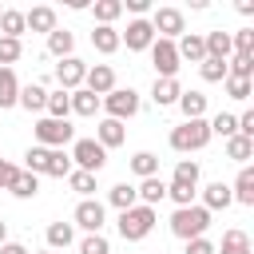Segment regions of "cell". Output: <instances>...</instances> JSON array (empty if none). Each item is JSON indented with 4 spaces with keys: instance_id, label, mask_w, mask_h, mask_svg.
I'll list each match as a JSON object with an SVG mask.
<instances>
[{
    "instance_id": "obj_41",
    "label": "cell",
    "mask_w": 254,
    "mask_h": 254,
    "mask_svg": "<svg viewBox=\"0 0 254 254\" xmlns=\"http://www.w3.org/2000/svg\"><path fill=\"white\" fill-rule=\"evenodd\" d=\"M167 198L179 206H194V187H183V183H167Z\"/></svg>"
},
{
    "instance_id": "obj_54",
    "label": "cell",
    "mask_w": 254,
    "mask_h": 254,
    "mask_svg": "<svg viewBox=\"0 0 254 254\" xmlns=\"http://www.w3.org/2000/svg\"><path fill=\"white\" fill-rule=\"evenodd\" d=\"M0 12H4V8H0Z\"/></svg>"
},
{
    "instance_id": "obj_36",
    "label": "cell",
    "mask_w": 254,
    "mask_h": 254,
    "mask_svg": "<svg viewBox=\"0 0 254 254\" xmlns=\"http://www.w3.org/2000/svg\"><path fill=\"white\" fill-rule=\"evenodd\" d=\"M171 183L198 187V163H194V159H179V163H175V179H171Z\"/></svg>"
},
{
    "instance_id": "obj_9",
    "label": "cell",
    "mask_w": 254,
    "mask_h": 254,
    "mask_svg": "<svg viewBox=\"0 0 254 254\" xmlns=\"http://www.w3.org/2000/svg\"><path fill=\"white\" fill-rule=\"evenodd\" d=\"M119 44H127L131 52H147V48L155 44V28H151V20H131L127 32H119Z\"/></svg>"
},
{
    "instance_id": "obj_33",
    "label": "cell",
    "mask_w": 254,
    "mask_h": 254,
    "mask_svg": "<svg viewBox=\"0 0 254 254\" xmlns=\"http://www.w3.org/2000/svg\"><path fill=\"white\" fill-rule=\"evenodd\" d=\"M75 167H71V155H64V151H48V167H44V175H52V179H67Z\"/></svg>"
},
{
    "instance_id": "obj_49",
    "label": "cell",
    "mask_w": 254,
    "mask_h": 254,
    "mask_svg": "<svg viewBox=\"0 0 254 254\" xmlns=\"http://www.w3.org/2000/svg\"><path fill=\"white\" fill-rule=\"evenodd\" d=\"M16 171H20L16 163H8V159H0V187H4V190H8V183L16 179Z\"/></svg>"
},
{
    "instance_id": "obj_53",
    "label": "cell",
    "mask_w": 254,
    "mask_h": 254,
    "mask_svg": "<svg viewBox=\"0 0 254 254\" xmlns=\"http://www.w3.org/2000/svg\"><path fill=\"white\" fill-rule=\"evenodd\" d=\"M40 254H52V250H40Z\"/></svg>"
},
{
    "instance_id": "obj_50",
    "label": "cell",
    "mask_w": 254,
    "mask_h": 254,
    "mask_svg": "<svg viewBox=\"0 0 254 254\" xmlns=\"http://www.w3.org/2000/svg\"><path fill=\"white\" fill-rule=\"evenodd\" d=\"M123 8H131V12H135V20H143V12L151 8V0H127Z\"/></svg>"
},
{
    "instance_id": "obj_8",
    "label": "cell",
    "mask_w": 254,
    "mask_h": 254,
    "mask_svg": "<svg viewBox=\"0 0 254 254\" xmlns=\"http://www.w3.org/2000/svg\"><path fill=\"white\" fill-rule=\"evenodd\" d=\"M151 28H155V40H175V36H183V32H187V28H183V12H179V8H155Z\"/></svg>"
},
{
    "instance_id": "obj_34",
    "label": "cell",
    "mask_w": 254,
    "mask_h": 254,
    "mask_svg": "<svg viewBox=\"0 0 254 254\" xmlns=\"http://www.w3.org/2000/svg\"><path fill=\"white\" fill-rule=\"evenodd\" d=\"M95 20L103 24V28H111V20H119L123 16V0H95Z\"/></svg>"
},
{
    "instance_id": "obj_20",
    "label": "cell",
    "mask_w": 254,
    "mask_h": 254,
    "mask_svg": "<svg viewBox=\"0 0 254 254\" xmlns=\"http://www.w3.org/2000/svg\"><path fill=\"white\" fill-rule=\"evenodd\" d=\"M179 95H183L179 79H155V87H151V99H155L159 107H171V103H179Z\"/></svg>"
},
{
    "instance_id": "obj_23",
    "label": "cell",
    "mask_w": 254,
    "mask_h": 254,
    "mask_svg": "<svg viewBox=\"0 0 254 254\" xmlns=\"http://www.w3.org/2000/svg\"><path fill=\"white\" fill-rule=\"evenodd\" d=\"M107 198H111V206L123 214V210H131V206H139V194H135V187L131 183H115L111 190H107Z\"/></svg>"
},
{
    "instance_id": "obj_14",
    "label": "cell",
    "mask_w": 254,
    "mask_h": 254,
    "mask_svg": "<svg viewBox=\"0 0 254 254\" xmlns=\"http://www.w3.org/2000/svg\"><path fill=\"white\" fill-rule=\"evenodd\" d=\"M135 194H139V206H155V202L167 198V183H163L159 175H151V179H143V183L135 187Z\"/></svg>"
},
{
    "instance_id": "obj_47",
    "label": "cell",
    "mask_w": 254,
    "mask_h": 254,
    "mask_svg": "<svg viewBox=\"0 0 254 254\" xmlns=\"http://www.w3.org/2000/svg\"><path fill=\"white\" fill-rule=\"evenodd\" d=\"M222 83H226V95H230V99H250V79H234V75H226Z\"/></svg>"
},
{
    "instance_id": "obj_44",
    "label": "cell",
    "mask_w": 254,
    "mask_h": 254,
    "mask_svg": "<svg viewBox=\"0 0 254 254\" xmlns=\"http://www.w3.org/2000/svg\"><path fill=\"white\" fill-rule=\"evenodd\" d=\"M28 167L24 171H32V175H44V167H48V147H28Z\"/></svg>"
},
{
    "instance_id": "obj_42",
    "label": "cell",
    "mask_w": 254,
    "mask_h": 254,
    "mask_svg": "<svg viewBox=\"0 0 254 254\" xmlns=\"http://www.w3.org/2000/svg\"><path fill=\"white\" fill-rule=\"evenodd\" d=\"M20 40H8V36H0V67H12L16 60H20Z\"/></svg>"
},
{
    "instance_id": "obj_11",
    "label": "cell",
    "mask_w": 254,
    "mask_h": 254,
    "mask_svg": "<svg viewBox=\"0 0 254 254\" xmlns=\"http://www.w3.org/2000/svg\"><path fill=\"white\" fill-rule=\"evenodd\" d=\"M75 226H83L87 234H99V230H103V202L83 198V202L75 206Z\"/></svg>"
},
{
    "instance_id": "obj_12",
    "label": "cell",
    "mask_w": 254,
    "mask_h": 254,
    "mask_svg": "<svg viewBox=\"0 0 254 254\" xmlns=\"http://www.w3.org/2000/svg\"><path fill=\"white\" fill-rule=\"evenodd\" d=\"M83 87H87L91 95H107V91H115V71H111L107 64H95V67H87Z\"/></svg>"
},
{
    "instance_id": "obj_1",
    "label": "cell",
    "mask_w": 254,
    "mask_h": 254,
    "mask_svg": "<svg viewBox=\"0 0 254 254\" xmlns=\"http://www.w3.org/2000/svg\"><path fill=\"white\" fill-rule=\"evenodd\" d=\"M206 226H210V210L206 206H179L171 214V234L190 242V238H206Z\"/></svg>"
},
{
    "instance_id": "obj_31",
    "label": "cell",
    "mask_w": 254,
    "mask_h": 254,
    "mask_svg": "<svg viewBox=\"0 0 254 254\" xmlns=\"http://www.w3.org/2000/svg\"><path fill=\"white\" fill-rule=\"evenodd\" d=\"M20 107H28V111H44V103H48V91L40 87V83H28V87H20V99H16Z\"/></svg>"
},
{
    "instance_id": "obj_18",
    "label": "cell",
    "mask_w": 254,
    "mask_h": 254,
    "mask_svg": "<svg viewBox=\"0 0 254 254\" xmlns=\"http://www.w3.org/2000/svg\"><path fill=\"white\" fill-rule=\"evenodd\" d=\"M16 99H20V79H16L12 67H0V111L16 107Z\"/></svg>"
},
{
    "instance_id": "obj_6",
    "label": "cell",
    "mask_w": 254,
    "mask_h": 254,
    "mask_svg": "<svg viewBox=\"0 0 254 254\" xmlns=\"http://www.w3.org/2000/svg\"><path fill=\"white\" fill-rule=\"evenodd\" d=\"M103 107H107V119H131L135 111H139V91H131V87H115V91H107L103 95Z\"/></svg>"
},
{
    "instance_id": "obj_25",
    "label": "cell",
    "mask_w": 254,
    "mask_h": 254,
    "mask_svg": "<svg viewBox=\"0 0 254 254\" xmlns=\"http://www.w3.org/2000/svg\"><path fill=\"white\" fill-rule=\"evenodd\" d=\"M28 28H24V12H16V8H4L0 12V36H8V40H20Z\"/></svg>"
},
{
    "instance_id": "obj_26",
    "label": "cell",
    "mask_w": 254,
    "mask_h": 254,
    "mask_svg": "<svg viewBox=\"0 0 254 254\" xmlns=\"http://www.w3.org/2000/svg\"><path fill=\"white\" fill-rule=\"evenodd\" d=\"M24 28H32V32H56V12L52 8H32V12H24Z\"/></svg>"
},
{
    "instance_id": "obj_17",
    "label": "cell",
    "mask_w": 254,
    "mask_h": 254,
    "mask_svg": "<svg viewBox=\"0 0 254 254\" xmlns=\"http://www.w3.org/2000/svg\"><path fill=\"white\" fill-rule=\"evenodd\" d=\"M214 254H250V234L246 230H226L222 242L214 246Z\"/></svg>"
},
{
    "instance_id": "obj_3",
    "label": "cell",
    "mask_w": 254,
    "mask_h": 254,
    "mask_svg": "<svg viewBox=\"0 0 254 254\" xmlns=\"http://www.w3.org/2000/svg\"><path fill=\"white\" fill-rule=\"evenodd\" d=\"M36 139H40V147H48V151H64L71 139H75V127L67 123V119H40L36 123Z\"/></svg>"
},
{
    "instance_id": "obj_35",
    "label": "cell",
    "mask_w": 254,
    "mask_h": 254,
    "mask_svg": "<svg viewBox=\"0 0 254 254\" xmlns=\"http://www.w3.org/2000/svg\"><path fill=\"white\" fill-rule=\"evenodd\" d=\"M44 111H48V119H67V115H71V99H67V91H52L48 103H44Z\"/></svg>"
},
{
    "instance_id": "obj_5",
    "label": "cell",
    "mask_w": 254,
    "mask_h": 254,
    "mask_svg": "<svg viewBox=\"0 0 254 254\" xmlns=\"http://www.w3.org/2000/svg\"><path fill=\"white\" fill-rule=\"evenodd\" d=\"M71 163H75V171L99 175L103 163H107V151H103L95 139H75V143H71Z\"/></svg>"
},
{
    "instance_id": "obj_16",
    "label": "cell",
    "mask_w": 254,
    "mask_h": 254,
    "mask_svg": "<svg viewBox=\"0 0 254 254\" xmlns=\"http://www.w3.org/2000/svg\"><path fill=\"white\" fill-rule=\"evenodd\" d=\"M230 198L242 202V206H254V171H250V167L238 171V179H234V187H230Z\"/></svg>"
},
{
    "instance_id": "obj_10",
    "label": "cell",
    "mask_w": 254,
    "mask_h": 254,
    "mask_svg": "<svg viewBox=\"0 0 254 254\" xmlns=\"http://www.w3.org/2000/svg\"><path fill=\"white\" fill-rule=\"evenodd\" d=\"M83 75H87V64H83L79 56H67V60H60V64H56L60 91H75V87L83 83Z\"/></svg>"
},
{
    "instance_id": "obj_13",
    "label": "cell",
    "mask_w": 254,
    "mask_h": 254,
    "mask_svg": "<svg viewBox=\"0 0 254 254\" xmlns=\"http://www.w3.org/2000/svg\"><path fill=\"white\" fill-rule=\"evenodd\" d=\"M175 52H179V64H183V60H190V64H202V60H206V44H202L198 32H183L179 44H175Z\"/></svg>"
},
{
    "instance_id": "obj_7",
    "label": "cell",
    "mask_w": 254,
    "mask_h": 254,
    "mask_svg": "<svg viewBox=\"0 0 254 254\" xmlns=\"http://www.w3.org/2000/svg\"><path fill=\"white\" fill-rule=\"evenodd\" d=\"M151 64H155L159 79H175V75H179V52H175V40H155V44H151Z\"/></svg>"
},
{
    "instance_id": "obj_45",
    "label": "cell",
    "mask_w": 254,
    "mask_h": 254,
    "mask_svg": "<svg viewBox=\"0 0 254 254\" xmlns=\"http://www.w3.org/2000/svg\"><path fill=\"white\" fill-rule=\"evenodd\" d=\"M67 183H71L75 194H91V190H95V175H87V171H71Z\"/></svg>"
},
{
    "instance_id": "obj_39",
    "label": "cell",
    "mask_w": 254,
    "mask_h": 254,
    "mask_svg": "<svg viewBox=\"0 0 254 254\" xmlns=\"http://www.w3.org/2000/svg\"><path fill=\"white\" fill-rule=\"evenodd\" d=\"M198 71H202L206 83H222V79H226V60H210V56H206V60L198 64Z\"/></svg>"
},
{
    "instance_id": "obj_32",
    "label": "cell",
    "mask_w": 254,
    "mask_h": 254,
    "mask_svg": "<svg viewBox=\"0 0 254 254\" xmlns=\"http://www.w3.org/2000/svg\"><path fill=\"white\" fill-rule=\"evenodd\" d=\"M250 155H254V139H246V135H230V139H226V159L246 163Z\"/></svg>"
},
{
    "instance_id": "obj_46",
    "label": "cell",
    "mask_w": 254,
    "mask_h": 254,
    "mask_svg": "<svg viewBox=\"0 0 254 254\" xmlns=\"http://www.w3.org/2000/svg\"><path fill=\"white\" fill-rule=\"evenodd\" d=\"M79 254H111V246H107L103 234H87V238L79 242Z\"/></svg>"
},
{
    "instance_id": "obj_28",
    "label": "cell",
    "mask_w": 254,
    "mask_h": 254,
    "mask_svg": "<svg viewBox=\"0 0 254 254\" xmlns=\"http://www.w3.org/2000/svg\"><path fill=\"white\" fill-rule=\"evenodd\" d=\"M67 99H71V111H75V115H95V111H99V95H91L87 87L67 91Z\"/></svg>"
},
{
    "instance_id": "obj_22",
    "label": "cell",
    "mask_w": 254,
    "mask_h": 254,
    "mask_svg": "<svg viewBox=\"0 0 254 254\" xmlns=\"http://www.w3.org/2000/svg\"><path fill=\"white\" fill-rule=\"evenodd\" d=\"M8 190H12L16 198H36V190H40V175H32V171H16V179L8 183Z\"/></svg>"
},
{
    "instance_id": "obj_4",
    "label": "cell",
    "mask_w": 254,
    "mask_h": 254,
    "mask_svg": "<svg viewBox=\"0 0 254 254\" xmlns=\"http://www.w3.org/2000/svg\"><path fill=\"white\" fill-rule=\"evenodd\" d=\"M151 226H155V206H131V210H123V214H119V234H123L127 242L147 238V234H151Z\"/></svg>"
},
{
    "instance_id": "obj_37",
    "label": "cell",
    "mask_w": 254,
    "mask_h": 254,
    "mask_svg": "<svg viewBox=\"0 0 254 254\" xmlns=\"http://www.w3.org/2000/svg\"><path fill=\"white\" fill-rule=\"evenodd\" d=\"M131 171H135L139 179H151V175H159V159H155L151 151H139V155L131 159Z\"/></svg>"
},
{
    "instance_id": "obj_2",
    "label": "cell",
    "mask_w": 254,
    "mask_h": 254,
    "mask_svg": "<svg viewBox=\"0 0 254 254\" xmlns=\"http://www.w3.org/2000/svg\"><path fill=\"white\" fill-rule=\"evenodd\" d=\"M210 143V127H206V119H183L175 131H171V147L179 151V155H187V151H202Z\"/></svg>"
},
{
    "instance_id": "obj_15",
    "label": "cell",
    "mask_w": 254,
    "mask_h": 254,
    "mask_svg": "<svg viewBox=\"0 0 254 254\" xmlns=\"http://www.w3.org/2000/svg\"><path fill=\"white\" fill-rule=\"evenodd\" d=\"M123 139H127V131H123L119 119H103V123L95 127V143H99L103 151H107V147H119Z\"/></svg>"
},
{
    "instance_id": "obj_52",
    "label": "cell",
    "mask_w": 254,
    "mask_h": 254,
    "mask_svg": "<svg viewBox=\"0 0 254 254\" xmlns=\"http://www.w3.org/2000/svg\"><path fill=\"white\" fill-rule=\"evenodd\" d=\"M4 242H8V222L0 218V246H4Z\"/></svg>"
},
{
    "instance_id": "obj_51",
    "label": "cell",
    "mask_w": 254,
    "mask_h": 254,
    "mask_svg": "<svg viewBox=\"0 0 254 254\" xmlns=\"http://www.w3.org/2000/svg\"><path fill=\"white\" fill-rule=\"evenodd\" d=\"M0 254H28V246H20V242H4Z\"/></svg>"
},
{
    "instance_id": "obj_40",
    "label": "cell",
    "mask_w": 254,
    "mask_h": 254,
    "mask_svg": "<svg viewBox=\"0 0 254 254\" xmlns=\"http://www.w3.org/2000/svg\"><path fill=\"white\" fill-rule=\"evenodd\" d=\"M206 127H210V135H222V139L238 135V127H234V115H230V111H218V115H214Z\"/></svg>"
},
{
    "instance_id": "obj_19",
    "label": "cell",
    "mask_w": 254,
    "mask_h": 254,
    "mask_svg": "<svg viewBox=\"0 0 254 254\" xmlns=\"http://www.w3.org/2000/svg\"><path fill=\"white\" fill-rule=\"evenodd\" d=\"M202 44H206V56H210V60H226V56L234 52L230 32H206V36H202Z\"/></svg>"
},
{
    "instance_id": "obj_27",
    "label": "cell",
    "mask_w": 254,
    "mask_h": 254,
    "mask_svg": "<svg viewBox=\"0 0 254 254\" xmlns=\"http://www.w3.org/2000/svg\"><path fill=\"white\" fill-rule=\"evenodd\" d=\"M71 48H75V36H71L67 28H56V32H48V52H52V56L67 60V56H71Z\"/></svg>"
},
{
    "instance_id": "obj_29",
    "label": "cell",
    "mask_w": 254,
    "mask_h": 254,
    "mask_svg": "<svg viewBox=\"0 0 254 254\" xmlns=\"http://www.w3.org/2000/svg\"><path fill=\"white\" fill-rule=\"evenodd\" d=\"M75 242V226L71 222H52L48 226V250H64Z\"/></svg>"
},
{
    "instance_id": "obj_38",
    "label": "cell",
    "mask_w": 254,
    "mask_h": 254,
    "mask_svg": "<svg viewBox=\"0 0 254 254\" xmlns=\"http://www.w3.org/2000/svg\"><path fill=\"white\" fill-rule=\"evenodd\" d=\"M250 71H254V56H238V52H234V60H226V75L250 79Z\"/></svg>"
},
{
    "instance_id": "obj_30",
    "label": "cell",
    "mask_w": 254,
    "mask_h": 254,
    "mask_svg": "<svg viewBox=\"0 0 254 254\" xmlns=\"http://www.w3.org/2000/svg\"><path fill=\"white\" fill-rule=\"evenodd\" d=\"M91 48H95V52H103V56H111V52L119 48V32H115V28H103V24H99V28L91 32Z\"/></svg>"
},
{
    "instance_id": "obj_48",
    "label": "cell",
    "mask_w": 254,
    "mask_h": 254,
    "mask_svg": "<svg viewBox=\"0 0 254 254\" xmlns=\"http://www.w3.org/2000/svg\"><path fill=\"white\" fill-rule=\"evenodd\" d=\"M187 254H214V242L210 238H190L187 242Z\"/></svg>"
},
{
    "instance_id": "obj_24",
    "label": "cell",
    "mask_w": 254,
    "mask_h": 254,
    "mask_svg": "<svg viewBox=\"0 0 254 254\" xmlns=\"http://www.w3.org/2000/svg\"><path fill=\"white\" fill-rule=\"evenodd\" d=\"M230 202H234V198H230V187H226V183H210V187L202 190V206H206V210H226Z\"/></svg>"
},
{
    "instance_id": "obj_21",
    "label": "cell",
    "mask_w": 254,
    "mask_h": 254,
    "mask_svg": "<svg viewBox=\"0 0 254 254\" xmlns=\"http://www.w3.org/2000/svg\"><path fill=\"white\" fill-rule=\"evenodd\" d=\"M179 111H183V119H202L206 115V95L202 91H183L179 95Z\"/></svg>"
},
{
    "instance_id": "obj_43",
    "label": "cell",
    "mask_w": 254,
    "mask_h": 254,
    "mask_svg": "<svg viewBox=\"0 0 254 254\" xmlns=\"http://www.w3.org/2000/svg\"><path fill=\"white\" fill-rule=\"evenodd\" d=\"M230 44H234V52H238V56H254V28L234 32V36H230Z\"/></svg>"
}]
</instances>
